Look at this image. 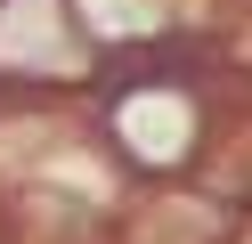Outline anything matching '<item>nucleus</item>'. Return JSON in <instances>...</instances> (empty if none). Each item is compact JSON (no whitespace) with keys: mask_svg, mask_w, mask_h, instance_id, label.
<instances>
[{"mask_svg":"<svg viewBox=\"0 0 252 244\" xmlns=\"http://www.w3.org/2000/svg\"><path fill=\"white\" fill-rule=\"evenodd\" d=\"M0 65H73V41H65V8L57 0H0Z\"/></svg>","mask_w":252,"mask_h":244,"instance_id":"f257e3e1","label":"nucleus"}]
</instances>
